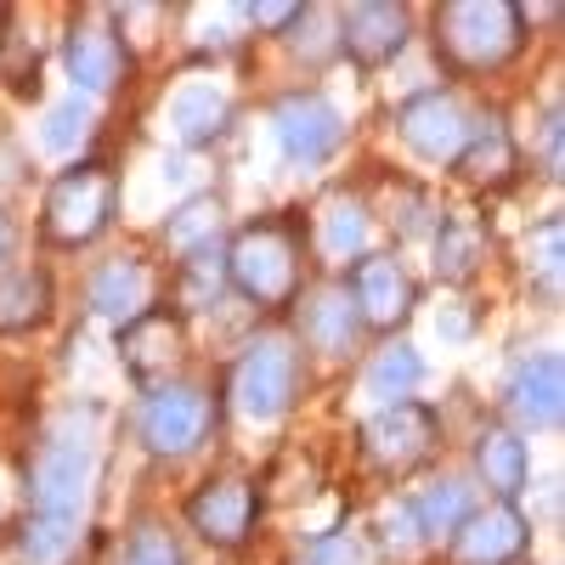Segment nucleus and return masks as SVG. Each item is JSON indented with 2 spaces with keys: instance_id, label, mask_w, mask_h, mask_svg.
Returning <instances> with one entry per match:
<instances>
[{
  "instance_id": "1",
  "label": "nucleus",
  "mask_w": 565,
  "mask_h": 565,
  "mask_svg": "<svg viewBox=\"0 0 565 565\" xmlns=\"http://www.w3.org/2000/svg\"><path fill=\"white\" fill-rule=\"evenodd\" d=\"M526 45V12L509 0H447L436 12V52L458 74H492Z\"/></svg>"
},
{
  "instance_id": "2",
  "label": "nucleus",
  "mask_w": 565,
  "mask_h": 565,
  "mask_svg": "<svg viewBox=\"0 0 565 565\" xmlns=\"http://www.w3.org/2000/svg\"><path fill=\"white\" fill-rule=\"evenodd\" d=\"M114 204H119V186H114L108 164H97V159L68 164L52 186H45V204H40L45 244H57V249L97 244L108 232V221H114Z\"/></svg>"
},
{
  "instance_id": "3",
  "label": "nucleus",
  "mask_w": 565,
  "mask_h": 565,
  "mask_svg": "<svg viewBox=\"0 0 565 565\" xmlns=\"http://www.w3.org/2000/svg\"><path fill=\"white\" fill-rule=\"evenodd\" d=\"M226 282L260 311H277L300 295V244L282 221L244 226L226 249Z\"/></svg>"
},
{
  "instance_id": "4",
  "label": "nucleus",
  "mask_w": 565,
  "mask_h": 565,
  "mask_svg": "<svg viewBox=\"0 0 565 565\" xmlns=\"http://www.w3.org/2000/svg\"><path fill=\"white\" fill-rule=\"evenodd\" d=\"M90 476H97V458L90 441L74 430L45 436L29 469V514H57V521H79L85 498H90Z\"/></svg>"
},
{
  "instance_id": "5",
  "label": "nucleus",
  "mask_w": 565,
  "mask_h": 565,
  "mask_svg": "<svg viewBox=\"0 0 565 565\" xmlns=\"http://www.w3.org/2000/svg\"><path fill=\"white\" fill-rule=\"evenodd\" d=\"M436 447H441V418L413 396L362 418V458L373 469H385V476H407V469H418Z\"/></svg>"
},
{
  "instance_id": "6",
  "label": "nucleus",
  "mask_w": 565,
  "mask_h": 565,
  "mask_svg": "<svg viewBox=\"0 0 565 565\" xmlns=\"http://www.w3.org/2000/svg\"><path fill=\"white\" fill-rule=\"evenodd\" d=\"M295 380H300L295 351L282 345V340H255V345L238 356V367H232V402H238L244 418L271 424V418L289 413Z\"/></svg>"
},
{
  "instance_id": "7",
  "label": "nucleus",
  "mask_w": 565,
  "mask_h": 565,
  "mask_svg": "<svg viewBox=\"0 0 565 565\" xmlns=\"http://www.w3.org/2000/svg\"><path fill=\"white\" fill-rule=\"evenodd\" d=\"M271 130H277L282 159H289L295 170H311V164H322V159H334L340 136H345L334 103L317 97V90H295V97H282L277 114H271Z\"/></svg>"
},
{
  "instance_id": "8",
  "label": "nucleus",
  "mask_w": 565,
  "mask_h": 565,
  "mask_svg": "<svg viewBox=\"0 0 565 565\" xmlns=\"http://www.w3.org/2000/svg\"><path fill=\"white\" fill-rule=\"evenodd\" d=\"M210 396L193 391V385H164L148 396V407H141V441H148V452L159 458H186L204 436H210Z\"/></svg>"
},
{
  "instance_id": "9",
  "label": "nucleus",
  "mask_w": 565,
  "mask_h": 565,
  "mask_svg": "<svg viewBox=\"0 0 565 565\" xmlns=\"http://www.w3.org/2000/svg\"><path fill=\"white\" fill-rule=\"evenodd\" d=\"M396 130H402V141H407L418 159L452 164V159L463 153L469 114H463L458 97H447V90H424V97H413V103L396 108Z\"/></svg>"
},
{
  "instance_id": "10",
  "label": "nucleus",
  "mask_w": 565,
  "mask_h": 565,
  "mask_svg": "<svg viewBox=\"0 0 565 565\" xmlns=\"http://www.w3.org/2000/svg\"><path fill=\"white\" fill-rule=\"evenodd\" d=\"M447 543H452V565H514L532 543V526L514 503H492V509H469Z\"/></svg>"
},
{
  "instance_id": "11",
  "label": "nucleus",
  "mask_w": 565,
  "mask_h": 565,
  "mask_svg": "<svg viewBox=\"0 0 565 565\" xmlns=\"http://www.w3.org/2000/svg\"><path fill=\"white\" fill-rule=\"evenodd\" d=\"M503 407L526 430H554L565 413V367L554 351H526L503 380Z\"/></svg>"
},
{
  "instance_id": "12",
  "label": "nucleus",
  "mask_w": 565,
  "mask_h": 565,
  "mask_svg": "<svg viewBox=\"0 0 565 565\" xmlns=\"http://www.w3.org/2000/svg\"><path fill=\"white\" fill-rule=\"evenodd\" d=\"M255 509H260V498H255V487H249L244 476H215V481H204V487L193 492V503H186V521H193V532H199L204 543L238 548V543L249 537V526H255Z\"/></svg>"
},
{
  "instance_id": "13",
  "label": "nucleus",
  "mask_w": 565,
  "mask_h": 565,
  "mask_svg": "<svg viewBox=\"0 0 565 565\" xmlns=\"http://www.w3.org/2000/svg\"><path fill=\"white\" fill-rule=\"evenodd\" d=\"M345 295H351V306H356V317L367 328H396L413 311V277L402 271L396 255H362L351 266Z\"/></svg>"
},
{
  "instance_id": "14",
  "label": "nucleus",
  "mask_w": 565,
  "mask_h": 565,
  "mask_svg": "<svg viewBox=\"0 0 565 565\" xmlns=\"http://www.w3.org/2000/svg\"><path fill=\"white\" fill-rule=\"evenodd\" d=\"M63 57H68V79L79 85L74 97H103V90H114L125 79V63H130L125 40L103 18H74Z\"/></svg>"
},
{
  "instance_id": "15",
  "label": "nucleus",
  "mask_w": 565,
  "mask_h": 565,
  "mask_svg": "<svg viewBox=\"0 0 565 565\" xmlns=\"http://www.w3.org/2000/svg\"><path fill=\"white\" fill-rule=\"evenodd\" d=\"M181 351H186V334H181V317L170 311H141L136 322L119 328V362L136 385H159L181 362Z\"/></svg>"
},
{
  "instance_id": "16",
  "label": "nucleus",
  "mask_w": 565,
  "mask_h": 565,
  "mask_svg": "<svg viewBox=\"0 0 565 565\" xmlns=\"http://www.w3.org/2000/svg\"><path fill=\"white\" fill-rule=\"evenodd\" d=\"M407 34H413L407 7H351L340 18V45H345V57L362 63V68H385L391 57H402Z\"/></svg>"
},
{
  "instance_id": "17",
  "label": "nucleus",
  "mask_w": 565,
  "mask_h": 565,
  "mask_svg": "<svg viewBox=\"0 0 565 565\" xmlns=\"http://www.w3.org/2000/svg\"><path fill=\"white\" fill-rule=\"evenodd\" d=\"M153 300V271L141 266L136 255H119V260H103L97 277H90V311L108 317V322H136Z\"/></svg>"
},
{
  "instance_id": "18",
  "label": "nucleus",
  "mask_w": 565,
  "mask_h": 565,
  "mask_svg": "<svg viewBox=\"0 0 565 565\" xmlns=\"http://www.w3.org/2000/svg\"><path fill=\"white\" fill-rule=\"evenodd\" d=\"M463 181H476V186H503L514 170H521V148H514V136L503 125V114H487L469 125L463 136V153L452 159Z\"/></svg>"
},
{
  "instance_id": "19",
  "label": "nucleus",
  "mask_w": 565,
  "mask_h": 565,
  "mask_svg": "<svg viewBox=\"0 0 565 565\" xmlns=\"http://www.w3.org/2000/svg\"><path fill=\"white\" fill-rule=\"evenodd\" d=\"M476 476L487 481V492L498 503H514L526 492L532 481V458H526V441L503 430V424H487V430L476 436Z\"/></svg>"
},
{
  "instance_id": "20",
  "label": "nucleus",
  "mask_w": 565,
  "mask_h": 565,
  "mask_svg": "<svg viewBox=\"0 0 565 565\" xmlns=\"http://www.w3.org/2000/svg\"><path fill=\"white\" fill-rule=\"evenodd\" d=\"M356 328H362V317H356L345 289H311L300 300V334L322 356H345L356 345Z\"/></svg>"
},
{
  "instance_id": "21",
  "label": "nucleus",
  "mask_w": 565,
  "mask_h": 565,
  "mask_svg": "<svg viewBox=\"0 0 565 565\" xmlns=\"http://www.w3.org/2000/svg\"><path fill=\"white\" fill-rule=\"evenodd\" d=\"M232 119V103H226V90L215 85H181L170 108H164V125L170 136L181 141V148H204V141H215Z\"/></svg>"
},
{
  "instance_id": "22",
  "label": "nucleus",
  "mask_w": 565,
  "mask_h": 565,
  "mask_svg": "<svg viewBox=\"0 0 565 565\" xmlns=\"http://www.w3.org/2000/svg\"><path fill=\"white\" fill-rule=\"evenodd\" d=\"M481 260H487V226L469 210L447 215L441 232H436V277L441 282H469L481 271Z\"/></svg>"
},
{
  "instance_id": "23",
  "label": "nucleus",
  "mask_w": 565,
  "mask_h": 565,
  "mask_svg": "<svg viewBox=\"0 0 565 565\" xmlns=\"http://www.w3.org/2000/svg\"><path fill=\"white\" fill-rule=\"evenodd\" d=\"M317 249H322V260L328 266H351V260H362V249H367V210L356 204V199H328L322 210H317Z\"/></svg>"
},
{
  "instance_id": "24",
  "label": "nucleus",
  "mask_w": 565,
  "mask_h": 565,
  "mask_svg": "<svg viewBox=\"0 0 565 565\" xmlns=\"http://www.w3.org/2000/svg\"><path fill=\"white\" fill-rule=\"evenodd\" d=\"M52 306V277L45 271H0V334H18V328H34Z\"/></svg>"
},
{
  "instance_id": "25",
  "label": "nucleus",
  "mask_w": 565,
  "mask_h": 565,
  "mask_svg": "<svg viewBox=\"0 0 565 565\" xmlns=\"http://www.w3.org/2000/svg\"><path fill=\"white\" fill-rule=\"evenodd\" d=\"M418 380H424V356L413 351V345H385L380 356L367 362V373H362V385H367V396H380V407H391V402H407L413 391H418Z\"/></svg>"
},
{
  "instance_id": "26",
  "label": "nucleus",
  "mask_w": 565,
  "mask_h": 565,
  "mask_svg": "<svg viewBox=\"0 0 565 565\" xmlns=\"http://www.w3.org/2000/svg\"><path fill=\"white\" fill-rule=\"evenodd\" d=\"M526 277L548 306L559 300V277H565V226H559V215H543L526 232Z\"/></svg>"
},
{
  "instance_id": "27",
  "label": "nucleus",
  "mask_w": 565,
  "mask_h": 565,
  "mask_svg": "<svg viewBox=\"0 0 565 565\" xmlns=\"http://www.w3.org/2000/svg\"><path fill=\"white\" fill-rule=\"evenodd\" d=\"M469 514V487L463 481H430L418 498H413V521H418V537H452Z\"/></svg>"
},
{
  "instance_id": "28",
  "label": "nucleus",
  "mask_w": 565,
  "mask_h": 565,
  "mask_svg": "<svg viewBox=\"0 0 565 565\" xmlns=\"http://www.w3.org/2000/svg\"><path fill=\"white\" fill-rule=\"evenodd\" d=\"M215 238H221V204H215V199H186V204L164 221V244H170L181 260L215 249Z\"/></svg>"
},
{
  "instance_id": "29",
  "label": "nucleus",
  "mask_w": 565,
  "mask_h": 565,
  "mask_svg": "<svg viewBox=\"0 0 565 565\" xmlns=\"http://www.w3.org/2000/svg\"><path fill=\"white\" fill-rule=\"evenodd\" d=\"M74 543H79V521L29 514V526H23V559H29V565H63Z\"/></svg>"
},
{
  "instance_id": "30",
  "label": "nucleus",
  "mask_w": 565,
  "mask_h": 565,
  "mask_svg": "<svg viewBox=\"0 0 565 565\" xmlns=\"http://www.w3.org/2000/svg\"><path fill=\"white\" fill-rule=\"evenodd\" d=\"M221 289H226V255L221 249H204V255H186L181 260V306L186 311L215 306Z\"/></svg>"
},
{
  "instance_id": "31",
  "label": "nucleus",
  "mask_w": 565,
  "mask_h": 565,
  "mask_svg": "<svg viewBox=\"0 0 565 565\" xmlns=\"http://www.w3.org/2000/svg\"><path fill=\"white\" fill-rule=\"evenodd\" d=\"M90 125H97L90 103H85V97H68V103H57L52 114H45V125H40V141H45L52 153H74L79 141L90 136Z\"/></svg>"
},
{
  "instance_id": "32",
  "label": "nucleus",
  "mask_w": 565,
  "mask_h": 565,
  "mask_svg": "<svg viewBox=\"0 0 565 565\" xmlns=\"http://www.w3.org/2000/svg\"><path fill=\"white\" fill-rule=\"evenodd\" d=\"M114 565H181V548H175V537H170V532L141 526V532L119 548V559H114Z\"/></svg>"
},
{
  "instance_id": "33",
  "label": "nucleus",
  "mask_w": 565,
  "mask_h": 565,
  "mask_svg": "<svg viewBox=\"0 0 565 565\" xmlns=\"http://www.w3.org/2000/svg\"><path fill=\"white\" fill-rule=\"evenodd\" d=\"M356 559H362V548H356L351 532H317V537L300 548L295 565H356Z\"/></svg>"
},
{
  "instance_id": "34",
  "label": "nucleus",
  "mask_w": 565,
  "mask_h": 565,
  "mask_svg": "<svg viewBox=\"0 0 565 565\" xmlns=\"http://www.w3.org/2000/svg\"><path fill=\"white\" fill-rule=\"evenodd\" d=\"M385 543L396 548V554H407V548H418L424 537H418V521H413V503H396V509H385Z\"/></svg>"
},
{
  "instance_id": "35",
  "label": "nucleus",
  "mask_w": 565,
  "mask_h": 565,
  "mask_svg": "<svg viewBox=\"0 0 565 565\" xmlns=\"http://www.w3.org/2000/svg\"><path fill=\"white\" fill-rule=\"evenodd\" d=\"M300 12H306V7H282V0H255V7H244V18H249L255 29H266V34L295 29V23H300Z\"/></svg>"
},
{
  "instance_id": "36",
  "label": "nucleus",
  "mask_w": 565,
  "mask_h": 565,
  "mask_svg": "<svg viewBox=\"0 0 565 565\" xmlns=\"http://www.w3.org/2000/svg\"><path fill=\"white\" fill-rule=\"evenodd\" d=\"M543 175H559V103L543 114Z\"/></svg>"
},
{
  "instance_id": "37",
  "label": "nucleus",
  "mask_w": 565,
  "mask_h": 565,
  "mask_svg": "<svg viewBox=\"0 0 565 565\" xmlns=\"http://www.w3.org/2000/svg\"><path fill=\"white\" fill-rule=\"evenodd\" d=\"M12 249H18V232H12V215L0 210V271H7V260H12Z\"/></svg>"
}]
</instances>
